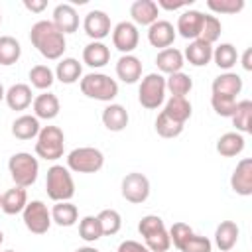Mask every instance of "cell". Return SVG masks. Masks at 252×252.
<instances>
[{
    "instance_id": "49",
    "label": "cell",
    "mask_w": 252,
    "mask_h": 252,
    "mask_svg": "<svg viewBox=\"0 0 252 252\" xmlns=\"http://www.w3.org/2000/svg\"><path fill=\"white\" fill-rule=\"evenodd\" d=\"M24 6H26V10L39 14V12H43L47 8V2L45 0H24Z\"/></svg>"
},
{
    "instance_id": "38",
    "label": "cell",
    "mask_w": 252,
    "mask_h": 252,
    "mask_svg": "<svg viewBox=\"0 0 252 252\" xmlns=\"http://www.w3.org/2000/svg\"><path fill=\"white\" fill-rule=\"evenodd\" d=\"M220 30H222L220 20H219L217 16L205 14V18H203V28H201V33H199V37H197V39H201V41H205V43L213 45V43L220 37Z\"/></svg>"
},
{
    "instance_id": "50",
    "label": "cell",
    "mask_w": 252,
    "mask_h": 252,
    "mask_svg": "<svg viewBox=\"0 0 252 252\" xmlns=\"http://www.w3.org/2000/svg\"><path fill=\"white\" fill-rule=\"evenodd\" d=\"M250 57H252V49L248 47V49L244 51V55H242V67H244L246 71H252V61H250Z\"/></svg>"
},
{
    "instance_id": "48",
    "label": "cell",
    "mask_w": 252,
    "mask_h": 252,
    "mask_svg": "<svg viewBox=\"0 0 252 252\" xmlns=\"http://www.w3.org/2000/svg\"><path fill=\"white\" fill-rule=\"evenodd\" d=\"M158 8H165V10H179V8H185L191 4V0H177V2H171V0H158L156 2Z\"/></svg>"
},
{
    "instance_id": "7",
    "label": "cell",
    "mask_w": 252,
    "mask_h": 252,
    "mask_svg": "<svg viewBox=\"0 0 252 252\" xmlns=\"http://www.w3.org/2000/svg\"><path fill=\"white\" fill-rule=\"evenodd\" d=\"M138 100L144 108L156 110L165 100V77L161 73H150L142 79L138 89Z\"/></svg>"
},
{
    "instance_id": "21",
    "label": "cell",
    "mask_w": 252,
    "mask_h": 252,
    "mask_svg": "<svg viewBox=\"0 0 252 252\" xmlns=\"http://www.w3.org/2000/svg\"><path fill=\"white\" fill-rule=\"evenodd\" d=\"M238 224L234 220H222L215 230V244L220 252H230L238 242Z\"/></svg>"
},
{
    "instance_id": "24",
    "label": "cell",
    "mask_w": 252,
    "mask_h": 252,
    "mask_svg": "<svg viewBox=\"0 0 252 252\" xmlns=\"http://www.w3.org/2000/svg\"><path fill=\"white\" fill-rule=\"evenodd\" d=\"M83 61L93 69H100L110 61V49L102 41H91L83 49Z\"/></svg>"
},
{
    "instance_id": "37",
    "label": "cell",
    "mask_w": 252,
    "mask_h": 252,
    "mask_svg": "<svg viewBox=\"0 0 252 252\" xmlns=\"http://www.w3.org/2000/svg\"><path fill=\"white\" fill-rule=\"evenodd\" d=\"M55 81V73L47 65H35L30 69V83L39 91H47Z\"/></svg>"
},
{
    "instance_id": "43",
    "label": "cell",
    "mask_w": 252,
    "mask_h": 252,
    "mask_svg": "<svg viewBox=\"0 0 252 252\" xmlns=\"http://www.w3.org/2000/svg\"><path fill=\"white\" fill-rule=\"evenodd\" d=\"M207 6L215 14H238L244 8V0H207Z\"/></svg>"
},
{
    "instance_id": "46",
    "label": "cell",
    "mask_w": 252,
    "mask_h": 252,
    "mask_svg": "<svg viewBox=\"0 0 252 252\" xmlns=\"http://www.w3.org/2000/svg\"><path fill=\"white\" fill-rule=\"evenodd\" d=\"M213 250V244L207 236H199V234H193L189 236V240L181 246V252H211Z\"/></svg>"
},
{
    "instance_id": "47",
    "label": "cell",
    "mask_w": 252,
    "mask_h": 252,
    "mask_svg": "<svg viewBox=\"0 0 252 252\" xmlns=\"http://www.w3.org/2000/svg\"><path fill=\"white\" fill-rule=\"evenodd\" d=\"M116 252H150V250L138 240H124V242H120Z\"/></svg>"
},
{
    "instance_id": "8",
    "label": "cell",
    "mask_w": 252,
    "mask_h": 252,
    "mask_svg": "<svg viewBox=\"0 0 252 252\" xmlns=\"http://www.w3.org/2000/svg\"><path fill=\"white\" fill-rule=\"evenodd\" d=\"M24 224L33 234H45L51 226V211L43 201H30L22 211Z\"/></svg>"
},
{
    "instance_id": "19",
    "label": "cell",
    "mask_w": 252,
    "mask_h": 252,
    "mask_svg": "<svg viewBox=\"0 0 252 252\" xmlns=\"http://www.w3.org/2000/svg\"><path fill=\"white\" fill-rule=\"evenodd\" d=\"M102 124L106 130L110 132H122L126 126H128V110L122 106V104H116V102H110L104 110H102Z\"/></svg>"
},
{
    "instance_id": "25",
    "label": "cell",
    "mask_w": 252,
    "mask_h": 252,
    "mask_svg": "<svg viewBox=\"0 0 252 252\" xmlns=\"http://www.w3.org/2000/svg\"><path fill=\"white\" fill-rule=\"evenodd\" d=\"M156 65L161 73L165 75H173V73H179L181 67L185 65L183 61V53L175 47H167V49H161L156 57Z\"/></svg>"
},
{
    "instance_id": "17",
    "label": "cell",
    "mask_w": 252,
    "mask_h": 252,
    "mask_svg": "<svg viewBox=\"0 0 252 252\" xmlns=\"http://www.w3.org/2000/svg\"><path fill=\"white\" fill-rule=\"evenodd\" d=\"M32 106H33V116L39 120H53L57 114H59V110H61V104H59V98L53 94V93H41V94H37L35 98H33V102H32Z\"/></svg>"
},
{
    "instance_id": "11",
    "label": "cell",
    "mask_w": 252,
    "mask_h": 252,
    "mask_svg": "<svg viewBox=\"0 0 252 252\" xmlns=\"http://www.w3.org/2000/svg\"><path fill=\"white\" fill-rule=\"evenodd\" d=\"M83 30L93 41H100L110 33V16L102 10H91L83 20Z\"/></svg>"
},
{
    "instance_id": "27",
    "label": "cell",
    "mask_w": 252,
    "mask_h": 252,
    "mask_svg": "<svg viewBox=\"0 0 252 252\" xmlns=\"http://www.w3.org/2000/svg\"><path fill=\"white\" fill-rule=\"evenodd\" d=\"M41 126H39V120L32 114H22L18 116L14 122H12V136L18 138V140H32V138H37Z\"/></svg>"
},
{
    "instance_id": "32",
    "label": "cell",
    "mask_w": 252,
    "mask_h": 252,
    "mask_svg": "<svg viewBox=\"0 0 252 252\" xmlns=\"http://www.w3.org/2000/svg\"><path fill=\"white\" fill-rule=\"evenodd\" d=\"M244 150V136L238 132H226L217 140V152L222 158H234Z\"/></svg>"
},
{
    "instance_id": "39",
    "label": "cell",
    "mask_w": 252,
    "mask_h": 252,
    "mask_svg": "<svg viewBox=\"0 0 252 252\" xmlns=\"http://www.w3.org/2000/svg\"><path fill=\"white\" fill-rule=\"evenodd\" d=\"M183 126L181 122H175L173 118H169L165 112H159L158 118H156V132L161 136V138H177L181 132H183Z\"/></svg>"
},
{
    "instance_id": "6",
    "label": "cell",
    "mask_w": 252,
    "mask_h": 252,
    "mask_svg": "<svg viewBox=\"0 0 252 252\" xmlns=\"http://www.w3.org/2000/svg\"><path fill=\"white\" fill-rule=\"evenodd\" d=\"M104 165V156L100 150L85 146L75 148L67 156V169L75 173H96Z\"/></svg>"
},
{
    "instance_id": "15",
    "label": "cell",
    "mask_w": 252,
    "mask_h": 252,
    "mask_svg": "<svg viewBox=\"0 0 252 252\" xmlns=\"http://www.w3.org/2000/svg\"><path fill=\"white\" fill-rule=\"evenodd\" d=\"M175 39V28L167 20H158L148 28V41L154 47L167 49Z\"/></svg>"
},
{
    "instance_id": "16",
    "label": "cell",
    "mask_w": 252,
    "mask_h": 252,
    "mask_svg": "<svg viewBox=\"0 0 252 252\" xmlns=\"http://www.w3.org/2000/svg\"><path fill=\"white\" fill-rule=\"evenodd\" d=\"M213 94L217 96H228V98H236V94H240L242 91V79L236 73H220L219 77H215L213 85H211Z\"/></svg>"
},
{
    "instance_id": "36",
    "label": "cell",
    "mask_w": 252,
    "mask_h": 252,
    "mask_svg": "<svg viewBox=\"0 0 252 252\" xmlns=\"http://www.w3.org/2000/svg\"><path fill=\"white\" fill-rule=\"evenodd\" d=\"M98 222H100V228H102V236H112L116 234L120 228H122V217L118 211L114 209H102L98 215H96Z\"/></svg>"
},
{
    "instance_id": "22",
    "label": "cell",
    "mask_w": 252,
    "mask_h": 252,
    "mask_svg": "<svg viewBox=\"0 0 252 252\" xmlns=\"http://www.w3.org/2000/svg\"><path fill=\"white\" fill-rule=\"evenodd\" d=\"M26 205H28V193H26L24 187H18V185H14L12 189H8L0 197V209L6 215H18V213L24 211Z\"/></svg>"
},
{
    "instance_id": "30",
    "label": "cell",
    "mask_w": 252,
    "mask_h": 252,
    "mask_svg": "<svg viewBox=\"0 0 252 252\" xmlns=\"http://www.w3.org/2000/svg\"><path fill=\"white\" fill-rule=\"evenodd\" d=\"M161 112H165V114H167L169 118H173L175 122L185 124V122L191 118L193 108H191V102H189L185 96H169V100L165 102V108H163Z\"/></svg>"
},
{
    "instance_id": "4",
    "label": "cell",
    "mask_w": 252,
    "mask_h": 252,
    "mask_svg": "<svg viewBox=\"0 0 252 252\" xmlns=\"http://www.w3.org/2000/svg\"><path fill=\"white\" fill-rule=\"evenodd\" d=\"M8 171L18 187H32L37 179L39 173V161L28 154V152H18L8 159Z\"/></svg>"
},
{
    "instance_id": "33",
    "label": "cell",
    "mask_w": 252,
    "mask_h": 252,
    "mask_svg": "<svg viewBox=\"0 0 252 252\" xmlns=\"http://www.w3.org/2000/svg\"><path fill=\"white\" fill-rule=\"evenodd\" d=\"M22 55V45L12 35H0V65H14Z\"/></svg>"
},
{
    "instance_id": "42",
    "label": "cell",
    "mask_w": 252,
    "mask_h": 252,
    "mask_svg": "<svg viewBox=\"0 0 252 252\" xmlns=\"http://www.w3.org/2000/svg\"><path fill=\"white\" fill-rule=\"evenodd\" d=\"M167 232H169V240L173 242V246H175L177 250H181V246L189 240V236L195 234L193 228H191L187 222H173Z\"/></svg>"
},
{
    "instance_id": "35",
    "label": "cell",
    "mask_w": 252,
    "mask_h": 252,
    "mask_svg": "<svg viewBox=\"0 0 252 252\" xmlns=\"http://www.w3.org/2000/svg\"><path fill=\"white\" fill-rule=\"evenodd\" d=\"M191 89H193V79L183 71L167 75L165 79V91H169L171 96H187Z\"/></svg>"
},
{
    "instance_id": "1",
    "label": "cell",
    "mask_w": 252,
    "mask_h": 252,
    "mask_svg": "<svg viewBox=\"0 0 252 252\" xmlns=\"http://www.w3.org/2000/svg\"><path fill=\"white\" fill-rule=\"evenodd\" d=\"M30 41L49 61L61 59V55H63V51L67 47L65 35L49 20H39V22H35L32 26V30H30Z\"/></svg>"
},
{
    "instance_id": "44",
    "label": "cell",
    "mask_w": 252,
    "mask_h": 252,
    "mask_svg": "<svg viewBox=\"0 0 252 252\" xmlns=\"http://www.w3.org/2000/svg\"><path fill=\"white\" fill-rule=\"evenodd\" d=\"M163 228H165V224H163L161 217H158V215H146V217H142L140 222H138V232H140L144 238L150 236V234H154V232H159V230H163Z\"/></svg>"
},
{
    "instance_id": "2",
    "label": "cell",
    "mask_w": 252,
    "mask_h": 252,
    "mask_svg": "<svg viewBox=\"0 0 252 252\" xmlns=\"http://www.w3.org/2000/svg\"><path fill=\"white\" fill-rule=\"evenodd\" d=\"M45 189H47V197L55 203L71 201L75 195V181H73L71 171L63 165H51L47 169Z\"/></svg>"
},
{
    "instance_id": "13",
    "label": "cell",
    "mask_w": 252,
    "mask_h": 252,
    "mask_svg": "<svg viewBox=\"0 0 252 252\" xmlns=\"http://www.w3.org/2000/svg\"><path fill=\"white\" fill-rule=\"evenodd\" d=\"M53 26L63 33H73L79 28V14L73 4H57L53 10Z\"/></svg>"
},
{
    "instance_id": "9",
    "label": "cell",
    "mask_w": 252,
    "mask_h": 252,
    "mask_svg": "<svg viewBox=\"0 0 252 252\" xmlns=\"http://www.w3.org/2000/svg\"><path fill=\"white\" fill-rule=\"evenodd\" d=\"M120 191H122V197L128 203L140 205L150 197V179L144 173H138V171L126 173L124 179H122Z\"/></svg>"
},
{
    "instance_id": "29",
    "label": "cell",
    "mask_w": 252,
    "mask_h": 252,
    "mask_svg": "<svg viewBox=\"0 0 252 252\" xmlns=\"http://www.w3.org/2000/svg\"><path fill=\"white\" fill-rule=\"evenodd\" d=\"M79 219V211L71 201H59L51 209V222L57 226H73Z\"/></svg>"
},
{
    "instance_id": "5",
    "label": "cell",
    "mask_w": 252,
    "mask_h": 252,
    "mask_svg": "<svg viewBox=\"0 0 252 252\" xmlns=\"http://www.w3.org/2000/svg\"><path fill=\"white\" fill-rule=\"evenodd\" d=\"M65 150V134L61 128L57 126H43L37 134V142H35V154L41 159L47 161H55L63 156Z\"/></svg>"
},
{
    "instance_id": "34",
    "label": "cell",
    "mask_w": 252,
    "mask_h": 252,
    "mask_svg": "<svg viewBox=\"0 0 252 252\" xmlns=\"http://www.w3.org/2000/svg\"><path fill=\"white\" fill-rule=\"evenodd\" d=\"M213 61H215V65L219 69L228 71V69H232L236 65L238 51H236V47L232 43H220V45H217L213 49Z\"/></svg>"
},
{
    "instance_id": "45",
    "label": "cell",
    "mask_w": 252,
    "mask_h": 252,
    "mask_svg": "<svg viewBox=\"0 0 252 252\" xmlns=\"http://www.w3.org/2000/svg\"><path fill=\"white\" fill-rule=\"evenodd\" d=\"M211 106H213V110H215L219 116L230 118V116H232V112H234V106H236V98L211 94Z\"/></svg>"
},
{
    "instance_id": "10",
    "label": "cell",
    "mask_w": 252,
    "mask_h": 252,
    "mask_svg": "<svg viewBox=\"0 0 252 252\" xmlns=\"http://www.w3.org/2000/svg\"><path fill=\"white\" fill-rule=\"evenodd\" d=\"M140 41V32L132 22H120L112 30V43L122 55H130Z\"/></svg>"
},
{
    "instance_id": "18",
    "label": "cell",
    "mask_w": 252,
    "mask_h": 252,
    "mask_svg": "<svg viewBox=\"0 0 252 252\" xmlns=\"http://www.w3.org/2000/svg\"><path fill=\"white\" fill-rule=\"evenodd\" d=\"M130 16L134 20V26H152L154 22H158L159 8L154 0H136L130 6Z\"/></svg>"
},
{
    "instance_id": "55",
    "label": "cell",
    "mask_w": 252,
    "mask_h": 252,
    "mask_svg": "<svg viewBox=\"0 0 252 252\" xmlns=\"http://www.w3.org/2000/svg\"><path fill=\"white\" fill-rule=\"evenodd\" d=\"M0 24H2V14H0Z\"/></svg>"
},
{
    "instance_id": "12",
    "label": "cell",
    "mask_w": 252,
    "mask_h": 252,
    "mask_svg": "<svg viewBox=\"0 0 252 252\" xmlns=\"http://www.w3.org/2000/svg\"><path fill=\"white\" fill-rule=\"evenodd\" d=\"M230 187L236 195H242V197L252 195V159L250 158H244L236 163L230 175Z\"/></svg>"
},
{
    "instance_id": "56",
    "label": "cell",
    "mask_w": 252,
    "mask_h": 252,
    "mask_svg": "<svg viewBox=\"0 0 252 252\" xmlns=\"http://www.w3.org/2000/svg\"><path fill=\"white\" fill-rule=\"evenodd\" d=\"M0 197H2V195H0Z\"/></svg>"
},
{
    "instance_id": "41",
    "label": "cell",
    "mask_w": 252,
    "mask_h": 252,
    "mask_svg": "<svg viewBox=\"0 0 252 252\" xmlns=\"http://www.w3.org/2000/svg\"><path fill=\"white\" fill-rule=\"evenodd\" d=\"M144 240H146V244H144V246H146L150 252H167V250H169V246H171V240H169V232H167V228H163V230H159V232H154V234L146 236Z\"/></svg>"
},
{
    "instance_id": "51",
    "label": "cell",
    "mask_w": 252,
    "mask_h": 252,
    "mask_svg": "<svg viewBox=\"0 0 252 252\" xmlns=\"http://www.w3.org/2000/svg\"><path fill=\"white\" fill-rule=\"evenodd\" d=\"M75 252H100V250H96L94 246H83V248H77Z\"/></svg>"
},
{
    "instance_id": "26",
    "label": "cell",
    "mask_w": 252,
    "mask_h": 252,
    "mask_svg": "<svg viewBox=\"0 0 252 252\" xmlns=\"http://www.w3.org/2000/svg\"><path fill=\"white\" fill-rule=\"evenodd\" d=\"M183 59H187L193 67H205L213 59V45H209V43H205L201 39H193L185 47Z\"/></svg>"
},
{
    "instance_id": "3",
    "label": "cell",
    "mask_w": 252,
    "mask_h": 252,
    "mask_svg": "<svg viewBox=\"0 0 252 252\" xmlns=\"http://www.w3.org/2000/svg\"><path fill=\"white\" fill-rule=\"evenodd\" d=\"M81 93L89 98L100 100V102H110L118 94V83L110 79L104 73H89L79 81Z\"/></svg>"
},
{
    "instance_id": "40",
    "label": "cell",
    "mask_w": 252,
    "mask_h": 252,
    "mask_svg": "<svg viewBox=\"0 0 252 252\" xmlns=\"http://www.w3.org/2000/svg\"><path fill=\"white\" fill-rule=\"evenodd\" d=\"M79 236H81L85 242H96V240L102 236V228H100L98 219L93 217V215L83 217L81 222H79Z\"/></svg>"
},
{
    "instance_id": "20",
    "label": "cell",
    "mask_w": 252,
    "mask_h": 252,
    "mask_svg": "<svg viewBox=\"0 0 252 252\" xmlns=\"http://www.w3.org/2000/svg\"><path fill=\"white\" fill-rule=\"evenodd\" d=\"M116 77L122 81V83H136L140 77H142V61L136 57V55H122L118 61H116Z\"/></svg>"
},
{
    "instance_id": "28",
    "label": "cell",
    "mask_w": 252,
    "mask_h": 252,
    "mask_svg": "<svg viewBox=\"0 0 252 252\" xmlns=\"http://www.w3.org/2000/svg\"><path fill=\"white\" fill-rule=\"evenodd\" d=\"M81 75H83V67L75 57H63L55 67V79L65 85H73L81 81Z\"/></svg>"
},
{
    "instance_id": "14",
    "label": "cell",
    "mask_w": 252,
    "mask_h": 252,
    "mask_svg": "<svg viewBox=\"0 0 252 252\" xmlns=\"http://www.w3.org/2000/svg\"><path fill=\"white\" fill-rule=\"evenodd\" d=\"M203 18H205V14L199 10H185L177 18L175 32H179V35L185 39H197L201 33V28H203Z\"/></svg>"
},
{
    "instance_id": "52",
    "label": "cell",
    "mask_w": 252,
    "mask_h": 252,
    "mask_svg": "<svg viewBox=\"0 0 252 252\" xmlns=\"http://www.w3.org/2000/svg\"><path fill=\"white\" fill-rule=\"evenodd\" d=\"M4 96H6V91H4V85L0 83V102L4 100Z\"/></svg>"
},
{
    "instance_id": "54",
    "label": "cell",
    "mask_w": 252,
    "mask_h": 252,
    "mask_svg": "<svg viewBox=\"0 0 252 252\" xmlns=\"http://www.w3.org/2000/svg\"><path fill=\"white\" fill-rule=\"evenodd\" d=\"M4 252H16V250H4Z\"/></svg>"
},
{
    "instance_id": "23",
    "label": "cell",
    "mask_w": 252,
    "mask_h": 252,
    "mask_svg": "<svg viewBox=\"0 0 252 252\" xmlns=\"http://www.w3.org/2000/svg\"><path fill=\"white\" fill-rule=\"evenodd\" d=\"M4 100H6V104H8L12 110H26V108L33 102L30 85H26V83H16V85H12V87L6 91Z\"/></svg>"
},
{
    "instance_id": "31",
    "label": "cell",
    "mask_w": 252,
    "mask_h": 252,
    "mask_svg": "<svg viewBox=\"0 0 252 252\" xmlns=\"http://www.w3.org/2000/svg\"><path fill=\"white\" fill-rule=\"evenodd\" d=\"M230 120H232V126L236 128L238 134H248V132H252V102H250V100H240V102H236Z\"/></svg>"
},
{
    "instance_id": "53",
    "label": "cell",
    "mask_w": 252,
    "mask_h": 252,
    "mask_svg": "<svg viewBox=\"0 0 252 252\" xmlns=\"http://www.w3.org/2000/svg\"><path fill=\"white\" fill-rule=\"evenodd\" d=\"M2 242H4V232L0 230V244H2Z\"/></svg>"
}]
</instances>
